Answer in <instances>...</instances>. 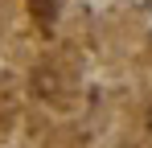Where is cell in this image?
<instances>
[{"label":"cell","instance_id":"obj_1","mask_svg":"<svg viewBox=\"0 0 152 148\" xmlns=\"http://www.w3.org/2000/svg\"><path fill=\"white\" fill-rule=\"evenodd\" d=\"M33 95L37 99H58V91H62V82H58V74L50 70V66H41V70H33Z\"/></svg>","mask_w":152,"mask_h":148},{"label":"cell","instance_id":"obj_2","mask_svg":"<svg viewBox=\"0 0 152 148\" xmlns=\"http://www.w3.org/2000/svg\"><path fill=\"white\" fill-rule=\"evenodd\" d=\"M33 8H37V17H41V25H50L53 21V0H29Z\"/></svg>","mask_w":152,"mask_h":148}]
</instances>
